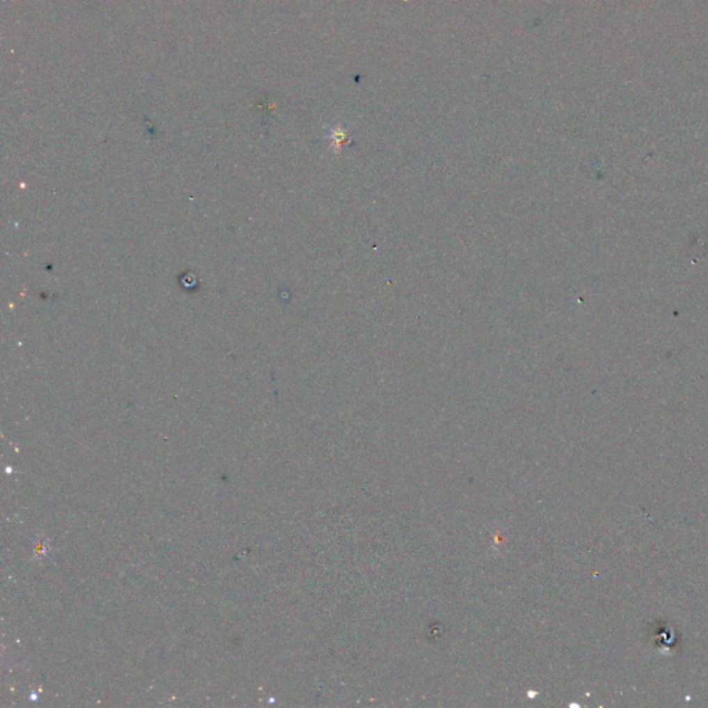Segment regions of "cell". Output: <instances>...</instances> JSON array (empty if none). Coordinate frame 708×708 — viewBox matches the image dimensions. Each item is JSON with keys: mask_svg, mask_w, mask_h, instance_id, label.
I'll list each match as a JSON object with an SVG mask.
<instances>
[]
</instances>
